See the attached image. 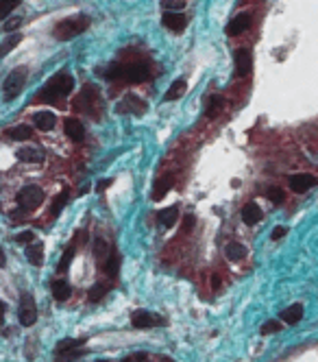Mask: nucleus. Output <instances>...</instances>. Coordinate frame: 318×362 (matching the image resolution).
I'll use <instances>...</instances> for the list:
<instances>
[{"label":"nucleus","instance_id":"43","mask_svg":"<svg viewBox=\"0 0 318 362\" xmlns=\"http://www.w3.org/2000/svg\"><path fill=\"white\" fill-rule=\"evenodd\" d=\"M107 186H111V179H105V181H100L98 183V190H105Z\"/></svg>","mask_w":318,"mask_h":362},{"label":"nucleus","instance_id":"6","mask_svg":"<svg viewBox=\"0 0 318 362\" xmlns=\"http://www.w3.org/2000/svg\"><path fill=\"white\" fill-rule=\"evenodd\" d=\"M17 316H20V323L24 327H30L35 321H37V308H35V301H33V297H30L29 292H22Z\"/></svg>","mask_w":318,"mask_h":362},{"label":"nucleus","instance_id":"20","mask_svg":"<svg viewBox=\"0 0 318 362\" xmlns=\"http://www.w3.org/2000/svg\"><path fill=\"white\" fill-rule=\"evenodd\" d=\"M50 288H52V297L57 301H68L70 295H72V288H70V283L65 279H55Z\"/></svg>","mask_w":318,"mask_h":362},{"label":"nucleus","instance_id":"36","mask_svg":"<svg viewBox=\"0 0 318 362\" xmlns=\"http://www.w3.org/2000/svg\"><path fill=\"white\" fill-rule=\"evenodd\" d=\"M277 331H281V325H279L277 321H266L264 325H261V334H264V336L277 334Z\"/></svg>","mask_w":318,"mask_h":362},{"label":"nucleus","instance_id":"15","mask_svg":"<svg viewBox=\"0 0 318 362\" xmlns=\"http://www.w3.org/2000/svg\"><path fill=\"white\" fill-rule=\"evenodd\" d=\"M261 216H264L261 207L257 203H253V201H248L242 207V220L246 222V225H257V222L261 220Z\"/></svg>","mask_w":318,"mask_h":362},{"label":"nucleus","instance_id":"7","mask_svg":"<svg viewBox=\"0 0 318 362\" xmlns=\"http://www.w3.org/2000/svg\"><path fill=\"white\" fill-rule=\"evenodd\" d=\"M288 186H290L292 192L296 194H303V192H309L314 186H316V177L309 173H299V174H290L288 177Z\"/></svg>","mask_w":318,"mask_h":362},{"label":"nucleus","instance_id":"35","mask_svg":"<svg viewBox=\"0 0 318 362\" xmlns=\"http://www.w3.org/2000/svg\"><path fill=\"white\" fill-rule=\"evenodd\" d=\"M105 295H107V286H105V283H94V286L90 288V292H87L90 301H100Z\"/></svg>","mask_w":318,"mask_h":362},{"label":"nucleus","instance_id":"31","mask_svg":"<svg viewBox=\"0 0 318 362\" xmlns=\"http://www.w3.org/2000/svg\"><path fill=\"white\" fill-rule=\"evenodd\" d=\"M109 244H107V240L105 238H94V255H96V260H103V257H107L109 255Z\"/></svg>","mask_w":318,"mask_h":362},{"label":"nucleus","instance_id":"28","mask_svg":"<svg viewBox=\"0 0 318 362\" xmlns=\"http://www.w3.org/2000/svg\"><path fill=\"white\" fill-rule=\"evenodd\" d=\"M20 42H22V35H20V33H13V35H9V37L4 39L2 44H0V59H2V57H7L9 52H11L13 48H15Z\"/></svg>","mask_w":318,"mask_h":362},{"label":"nucleus","instance_id":"3","mask_svg":"<svg viewBox=\"0 0 318 362\" xmlns=\"http://www.w3.org/2000/svg\"><path fill=\"white\" fill-rule=\"evenodd\" d=\"M85 29H90V17L74 16V17H68V20H61L59 24L55 26V37L61 39V42H68V39L81 35Z\"/></svg>","mask_w":318,"mask_h":362},{"label":"nucleus","instance_id":"34","mask_svg":"<svg viewBox=\"0 0 318 362\" xmlns=\"http://www.w3.org/2000/svg\"><path fill=\"white\" fill-rule=\"evenodd\" d=\"M266 196H268L273 203H283V199H286V192H283V188H279V186H270L268 190H266Z\"/></svg>","mask_w":318,"mask_h":362},{"label":"nucleus","instance_id":"32","mask_svg":"<svg viewBox=\"0 0 318 362\" xmlns=\"http://www.w3.org/2000/svg\"><path fill=\"white\" fill-rule=\"evenodd\" d=\"M22 0H0V20H7L11 16V11L20 4Z\"/></svg>","mask_w":318,"mask_h":362},{"label":"nucleus","instance_id":"1","mask_svg":"<svg viewBox=\"0 0 318 362\" xmlns=\"http://www.w3.org/2000/svg\"><path fill=\"white\" fill-rule=\"evenodd\" d=\"M72 90H74L72 74L59 72V74H55V77H52L50 81L46 83V87H44V90L37 94V100H42V103H50V100H57V98H63V96H68Z\"/></svg>","mask_w":318,"mask_h":362},{"label":"nucleus","instance_id":"38","mask_svg":"<svg viewBox=\"0 0 318 362\" xmlns=\"http://www.w3.org/2000/svg\"><path fill=\"white\" fill-rule=\"evenodd\" d=\"M20 24H22V17H9V20L4 22V31H9V33H13V31H15Z\"/></svg>","mask_w":318,"mask_h":362},{"label":"nucleus","instance_id":"4","mask_svg":"<svg viewBox=\"0 0 318 362\" xmlns=\"http://www.w3.org/2000/svg\"><path fill=\"white\" fill-rule=\"evenodd\" d=\"M44 203V190L39 186H24L20 192H17V205H20L24 212H33L37 209L39 205Z\"/></svg>","mask_w":318,"mask_h":362},{"label":"nucleus","instance_id":"14","mask_svg":"<svg viewBox=\"0 0 318 362\" xmlns=\"http://www.w3.org/2000/svg\"><path fill=\"white\" fill-rule=\"evenodd\" d=\"M46 153L42 151L39 146H24L17 151V159L20 161H29V164H42Z\"/></svg>","mask_w":318,"mask_h":362},{"label":"nucleus","instance_id":"2","mask_svg":"<svg viewBox=\"0 0 318 362\" xmlns=\"http://www.w3.org/2000/svg\"><path fill=\"white\" fill-rule=\"evenodd\" d=\"M107 79H126L131 83H142L148 77V63L144 61H135L129 65H120V63H111L109 70L105 72Z\"/></svg>","mask_w":318,"mask_h":362},{"label":"nucleus","instance_id":"23","mask_svg":"<svg viewBox=\"0 0 318 362\" xmlns=\"http://www.w3.org/2000/svg\"><path fill=\"white\" fill-rule=\"evenodd\" d=\"M33 135V129L29 125H17V126H11L7 129V138L9 140H15V142H24V140H30Z\"/></svg>","mask_w":318,"mask_h":362},{"label":"nucleus","instance_id":"11","mask_svg":"<svg viewBox=\"0 0 318 362\" xmlns=\"http://www.w3.org/2000/svg\"><path fill=\"white\" fill-rule=\"evenodd\" d=\"M63 131L72 142H83V138H85V126H83V122L78 118H65Z\"/></svg>","mask_w":318,"mask_h":362},{"label":"nucleus","instance_id":"40","mask_svg":"<svg viewBox=\"0 0 318 362\" xmlns=\"http://www.w3.org/2000/svg\"><path fill=\"white\" fill-rule=\"evenodd\" d=\"M286 234H288V227L279 225V227H274V229H273V234H270V238H273V240H281Z\"/></svg>","mask_w":318,"mask_h":362},{"label":"nucleus","instance_id":"25","mask_svg":"<svg viewBox=\"0 0 318 362\" xmlns=\"http://www.w3.org/2000/svg\"><path fill=\"white\" fill-rule=\"evenodd\" d=\"M122 111V109H129V111H135V113H142L144 111V103L137 98L135 94H126L124 100H122V105L118 107Z\"/></svg>","mask_w":318,"mask_h":362},{"label":"nucleus","instance_id":"19","mask_svg":"<svg viewBox=\"0 0 318 362\" xmlns=\"http://www.w3.org/2000/svg\"><path fill=\"white\" fill-rule=\"evenodd\" d=\"M157 220H159V225H161V227L170 229V227H172L174 222L179 220V207H177V205H172V207L161 209V212L157 214Z\"/></svg>","mask_w":318,"mask_h":362},{"label":"nucleus","instance_id":"13","mask_svg":"<svg viewBox=\"0 0 318 362\" xmlns=\"http://www.w3.org/2000/svg\"><path fill=\"white\" fill-rule=\"evenodd\" d=\"M251 13H240V16H235L233 20L229 22V24H227V35H242L244 31L248 29V26H251Z\"/></svg>","mask_w":318,"mask_h":362},{"label":"nucleus","instance_id":"10","mask_svg":"<svg viewBox=\"0 0 318 362\" xmlns=\"http://www.w3.org/2000/svg\"><path fill=\"white\" fill-rule=\"evenodd\" d=\"M161 22H164V26H166V29H170L172 33H181V31L185 29V24H187L185 16H183L181 11H166L164 17H161Z\"/></svg>","mask_w":318,"mask_h":362},{"label":"nucleus","instance_id":"8","mask_svg":"<svg viewBox=\"0 0 318 362\" xmlns=\"http://www.w3.org/2000/svg\"><path fill=\"white\" fill-rule=\"evenodd\" d=\"M131 323H133V327H137V330H148V327L164 325V318H161L159 314L146 312V310H135L133 316H131Z\"/></svg>","mask_w":318,"mask_h":362},{"label":"nucleus","instance_id":"16","mask_svg":"<svg viewBox=\"0 0 318 362\" xmlns=\"http://www.w3.org/2000/svg\"><path fill=\"white\" fill-rule=\"evenodd\" d=\"M33 122H35V126H37V129L50 131V129H55V125H57V116L52 111H37L33 116Z\"/></svg>","mask_w":318,"mask_h":362},{"label":"nucleus","instance_id":"24","mask_svg":"<svg viewBox=\"0 0 318 362\" xmlns=\"http://www.w3.org/2000/svg\"><path fill=\"white\" fill-rule=\"evenodd\" d=\"M185 90H187L185 79H177V81H172V85L168 87V92L164 94V98L166 100H177V98H181V96L185 94Z\"/></svg>","mask_w":318,"mask_h":362},{"label":"nucleus","instance_id":"27","mask_svg":"<svg viewBox=\"0 0 318 362\" xmlns=\"http://www.w3.org/2000/svg\"><path fill=\"white\" fill-rule=\"evenodd\" d=\"M68 199H70V190H68V188H63V190H61V194H57V196H55V201H52L50 216H59V212L65 207Z\"/></svg>","mask_w":318,"mask_h":362},{"label":"nucleus","instance_id":"41","mask_svg":"<svg viewBox=\"0 0 318 362\" xmlns=\"http://www.w3.org/2000/svg\"><path fill=\"white\" fill-rule=\"evenodd\" d=\"M212 288H213V290L220 288V277H218V275H212Z\"/></svg>","mask_w":318,"mask_h":362},{"label":"nucleus","instance_id":"30","mask_svg":"<svg viewBox=\"0 0 318 362\" xmlns=\"http://www.w3.org/2000/svg\"><path fill=\"white\" fill-rule=\"evenodd\" d=\"M105 270H107L109 277H118V270H120V255H118V253H111V251H109L107 264H105Z\"/></svg>","mask_w":318,"mask_h":362},{"label":"nucleus","instance_id":"42","mask_svg":"<svg viewBox=\"0 0 318 362\" xmlns=\"http://www.w3.org/2000/svg\"><path fill=\"white\" fill-rule=\"evenodd\" d=\"M4 312H7V305H4V301L0 299V323L4 321Z\"/></svg>","mask_w":318,"mask_h":362},{"label":"nucleus","instance_id":"44","mask_svg":"<svg viewBox=\"0 0 318 362\" xmlns=\"http://www.w3.org/2000/svg\"><path fill=\"white\" fill-rule=\"evenodd\" d=\"M7 264V260H4V253H2V247H0V266Z\"/></svg>","mask_w":318,"mask_h":362},{"label":"nucleus","instance_id":"37","mask_svg":"<svg viewBox=\"0 0 318 362\" xmlns=\"http://www.w3.org/2000/svg\"><path fill=\"white\" fill-rule=\"evenodd\" d=\"M194 225H196V220H194V216H192V214H187V216H183V227H181V234H190V231L194 229Z\"/></svg>","mask_w":318,"mask_h":362},{"label":"nucleus","instance_id":"18","mask_svg":"<svg viewBox=\"0 0 318 362\" xmlns=\"http://www.w3.org/2000/svg\"><path fill=\"white\" fill-rule=\"evenodd\" d=\"M225 255H227V260H231V262H242L244 257L248 255V249L240 242H229L225 247Z\"/></svg>","mask_w":318,"mask_h":362},{"label":"nucleus","instance_id":"9","mask_svg":"<svg viewBox=\"0 0 318 362\" xmlns=\"http://www.w3.org/2000/svg\"><path fill=\"white\" fill-rule=\"evenodd\" d=\"M83 343H85V340H74V338L61 340V343L55 347V356H59V358H78V356H83L85 349H78Z\"/></svg>","mask_w":318,"mask_h":362},{"label":"nucleus","instance_id":"21","mask_svg":"<svg viewBox=\"0 0 318 362\" xmlns=\"http://www.w3.org/2000/svg\"><path fill=\"white\" fill-rule=\"evenodd\" d=\"M301 318H303V305H301V303L290 305V308H286L281 312V321L288 323V325H296Z\"/></svg>","mask_w":318,"mask_h":362},{"label":"nucleus","instance_id":"22","mask_svg":"<svg viewBox=\"0 0 318 362\" xmlns=\"http://www.w3.org/2000/svg\"><path fill=\"white\" fill-rule=\"evenodd\" d=\"M170 186H172V174H166L164 179H157L155 181V188H152V199L155 201H161L166 194L170 192Z\"/></svg>","mask_w":318,"mask_h":362},{"label":"nucleus","instance_id":"26","mask_svg":"<svg viewBox=\"0 0 318 362\" xmlns=\"http://www.w3.org/2000/svg\"><path fill=\"white\" fill-rule=\"evenodd\" d=\"M222 107H225V98H222V96H212V98H209L207 109H205V116L212 120V118H216L218 113L222 111Z\"/></svg>","mask_w":318,"mask_h":362},{"label":"nucleus","instance_id":"5","mask_svg":"<svg viewBox=\"0 0 318 362\" xmlns=\"http://www.w3.org/2000/svg\"><path fill=\"white\" fill-rule=\"evenodd\" d=\"M26 74H29V70L26 68H15L13 72H9V77L4 79V100H13L17 94L22 92V87H24L26 83Z\"/></svg>","mask_w":318,"mask_h":362},{"label":"nucleus","instance_id":"12","mask_svg":"<svg viewBox=\"0 0 318 362\" xmlns=\"http://www.w3.org/2000/svg\"><path fill=\"white\" fill-rule=\"evenodd\" d=\"M251 50L248 48H240L238 52H235V74L238 77H248V72H251Z\"/></svg>","mask_w":318,"mask_h":362},{"label":"nucleus","instance_id":"33","mask_svg":"<svg viewBox=\"0 0 318 362\" xmlns=\"http://www.w3.org/2000/svg\"><path fill=\"white\" fill-rule=\"evenodd\" d=\"M164 11H183L187 4V0H159Z\"/></svg>","mask_w":318,"mask_h":362},{"label":"nucleus","instance_id":"17","mask_svg":"<svg viewBox=\"0 0 318 362\" xmlns=\"http://www.w3.org/2000/svg\"><path fill=\"white\" fill-rule=\"evenodd\" d=\"M26 257H29V262L33 266H42L44 264V244L37 242V240L29 242V247H26Z\"/></svg>","mask_w":318,"mask_h":362},{"label":"nucleus","instance_id":"39","mask_svg":"<svg viewBox=\"0 0 318 362\" xmlns=\"http://www.w3.org/2000/svg\"><path fill=\"white\" fill-rule=\"evenodd\" d=\"M33 240H35L33 231H22V234L15 236V242H26V244H29V242H33Z\"/></svg>","mask_w":318,"mask_h":362},{"label":"nucleus","instance_id":"29","mask_svg":"<svg viewBox=\"0 0 318 362\" xmlns=\"http://www.w3.org/2000/svg\"><path fill=\"white\" fill-rule=\"evenodd\" d=\"M74 251H76V244H70V247L65 249L63 255H61L59 266H57V273H65V270L70 268V264H72V257H74Z\"/></svg>","mask_w":318,"mask_h":362}]
</instances>
